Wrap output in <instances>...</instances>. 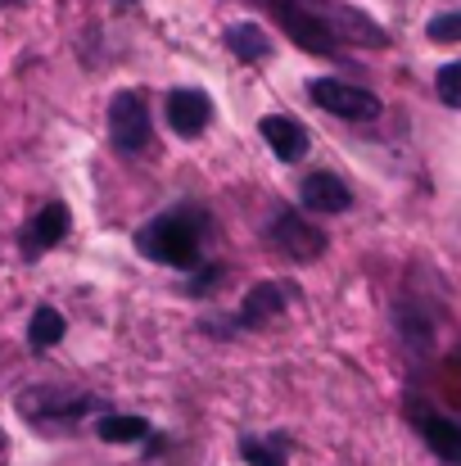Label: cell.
I'll use <instances>...</instances> for the list:
<instances>
[{"label":"cell","instance_id":"6da1fadb","mask_svg":"<svg viewBox=\"0 0 461 466\" xmlns=\"http://www.w3.org/2000/svg\"><path fill=\"white\" fill-rule=\"evenodd\" d=\"M199 240H204V227L195 213H163L136 231V249L176 272H190L199 263Z\"/></svg>","mask_w":461,"mask_h":466},{"label":"cell","instance_id":"7a4b0ae2","mask_svg":"<svg viewBox=\"0 0 461 466\" xmlns=\"http://www.w3.org/2000/svg\"><path fill=\"white\" fill-rule=\"evenodd\" d=\"M307 100L321 105L326 114L344 118V123H376V118H380V100H376L371 91H362L357 82L316 77V82H307Z\"/></svg>","mask_w":461,"mask_h":466},{"label":"cell","instance_id":"3957f363","mask_svg":"<svg viewBox=\"0 0 461 466\" xmlns=\"http://www.w3.org/2000/svg\"><path fill=\"white\" fill-rule=\"evenodd\" d=\"M272 9H276L281 27L290 32V41H295V46H304L307 55H326V59H335V55H339V36L330 32V23H326L316 9H304L299 0H276Z\"/></svg>","mask_w":461,"mask_h":466},{"label":"cell","instance_id":"277c9868","mask_svg":"<svg viewBox=\"0 0 461 466\" xmlns=\"http://www.w3.org/2000/svg\"><path fill=\"white\" fill-rule=\"evenodd\" d=\"M109 141L123 155H141L150 150V109L136 91H118L109 100Z\"/></svg>","mask_w":461,"mask_h":466},{"label":"cell","instance_id":"5b68a950","mask_svg":"<svg viewBox=\"0 0 461 466\" xmlns=\"http://www.w3.org/2000/svg\"><path fill=\"white\" fill-rule=\"evenodd\" d=\"M95 408L91 394H73V390H55V385H36V390H23L18 394V412L36 426L45 421H77Z\"/></svg>","mask_w":461,"mask_h":466},{"label":"cell","instance_id":"8992f818","mask_svg":"<svg viewBox=\"0 0 461 466\" xmlns=\"http://www.w3.org/2000/svg\"><path fill=\"white\" fill-rule=\"evenodd\" d=\"M267 240H272L276 254H286V258H295V263H312V258L326 249V231H321V227H307L304 218L290 213V208H281V213L272 218Z\"/></svg>","mask_w":461,"mask_h":466},{"label":"cell","instance_id":"52a82bcc","mask_svg":"<svg viewBox=\"0 0 461 466\" xmlns=\"http://www.w3.org/2000/svg\"><path fill=\"white\" fill-rule=\"evenodd\" d=\"M208 118H213V100H208L199 86H176V91L167 96V127H172L176 137L195 141V137L208 127Z\"/></svg>","mask_w":461,"mask_h":466},{"label":"cell","instance_id":"ba28073f","mask_svg":"<svg viewBox=\"0 0 461 466\" xmlns=\"http://www.w3.org/2000/svg\"><path fill=\"white\" fill-rule=\"evenodd\" d=\"M299 199H304V208L321 213V218L348 213V208H353V190H348L335 172H307L304 186H299Z\"/></svg>","mask_w":461,"mask_h":466},{"label":"cell","instance_id":"9c48e42d","mask_svg":"<svg viewBox=\"0 0 461 466\" xmlns=\"http://www.w3.org/2000/svg\"><path fill=\"white\" fill-rule=\"evenodd\" d=\"M68 222H73V218H68V204H59V199H55V204H45V208L27 222V231H23V254H27V258H36V254L55 249V245L68 236Z\"/></svg>","mask_w":461,"mask_h":466},{"label":"cell","instance_id":"30bf717a","mask_svg":"<svg viewBox=\"0 0 461 466\" xmlns=\"http://www.w3.org/2000/svg\"><path fill=\"white\" fill-rule=\"evenodd\" d=\"M412 426L421 431V440L430 444V453H439L448 466H461V426L457 421H448V417H439V412H421V408L412 403Z\"/></svg>","mask_w":461,"mask_h":466},{"label":"cell","instance_id":"8fae6325","mask_svg":"<svg viewBox=\"0 0 461 466\" xmlns=\"http://www.w3.org/2000/svg\"><path fill=\"white\" fill-rule=\"evenodd\" d=\"M263 141L272 146V155L281 158V163H299V158L307 155L304 123H295V118H286V114H267V118H263Z\"/></svg>","mask_w":461,"mask_h":466},{"label":"cell","instance_id":"7c38bea8","mask_svg":"<svg viewBox=\"0 0 461 466\" xmlns=\"http://www.w3.org/2000/svg\"><path fill=\"white\" fill-rule=\"evenodd\" d=\"M286 286H276V281H263V286H254L249 290V299L240 304V326H267L272 317H281L286 312Z\"/></svg>","mask_w":461,"mask_h":466},{"label":"cell","instance_id":"4fadbf2b","mask_svg":"<svg viewBox=\"0 0 461 466\" xmlns=\"http://www.w3.org/2000/svg\"><path fill=\"white\" fill-rule=\"evenodd\" d=\"M226 46H231L236 59H249V64H258V59L272 55V36L258 23H231L226 27Z\"/></svg>","mask_w":461,"mask_h":466},{"label":"cell","instance_id":"5bb4252c","mask_svg":"<svg viewBox=\"0 0 461 466\" xmlns=\"http://www.w3.org/2000/svg\"><path fill=\"white\" fill-rule=\"evenodd\" d=\"M64 330H68V321H64V312L59 309H36L32 312V321H27V344H32V353H45V349H55L59 339H64Z\"/></svg>","mask_w":461,"mask_h":466},{"label":"cell","instance_id":"9a60e30c","mask_svg":"<svg viewBox=\"0 0 461 466\" xmlns=\"http://www.w3.org/2000/svg\"><path fill=\"white\" fill-rule=\"evenodd\" d=\"M95 435L105 444H136V440L150 435V421L145 417H127V412H109V417L95 421Z\"/></svg>","mask_w":461,"mask_h":466},{"label":"cell","instance_id":"2e32d148","mask_svg":"<svg viewBox=\"0 0 461 466\" xmlns=\"http://www.w3.org/2000/svg\"><path fill=\"white\" fill-rule=\"evenodd\" d=\"M398 330H403V344H407L416 358H426V353L435 349V326H430V317H421L412 304L398 309Z\"/></svg>","mask_w":461,"mask_h":466},{"label":"cell","instance_id":"e0dca14e","mask_svg":"<svg viewBox=\"0 0 461 466\" xmlns=\"http://www.w3.org/2000/svg\"><path fill=\"white\" fill-rule=\"evenodd\" d=\"M240 453H245V462H254V466H286L290 444H286L281 435H276V440H249V435H245Z\"/></svg>","mask_w":461,"mask_h":466},{"label":"cell","instance_id":"ac0fdd59","mask_svg":"<svg viewBox=\"0 0 461 466\" xmlns=\"http://www.w3.org/2000/svg\"><path fill=\"white\" fill-rule=\"evenodd\" d=\"M435 91H439V100H444L448 109H461V59L444 64V68L435 73Z\"/></svg>","mask_w":461,"mask_h":466},{"label":"cell","instance_id":"d6986e66","mask_svg":"<svg viewBox=\"0 0 461 466\" xmlns=\"http://www.w3.org/2000/svg\"><path fill=\"white\" fill-rule=\"evenodd\" d=\"M430 41H461V9H448L439 18H430Z\"/></svg>","mask_w":461,"mask_h":466},{"label":"cell","instance_id":"ffe728a7","mask_svg":"<svg viewBox=\"0 0 461 466\" xmlns=\"http://www.w3.org/2000/svg\"><path fill=\"white\" fill-rule=\"evenodd\" d=\"M0 453H5V431H0Z\"/></svg>","mask_w":461,"mask_h":466},{"label":"cell","instance_id":"44dd1931","mask_svg":"<svg viewBox=\"0 0 461 466\" xmlns=\"http://www.w3.org/2000/svg\"><path fill=\"white\" fill-rule=\"evenodd\" d=\"M267 5H276V0H267Z\"/></svg>","mask_w":461,"mask_h":466},{"label":"cell","instance_id":"7402d4cb","mask_svg":"<svg viewBox=\"0 0 461 466\" xmlns=\"http://www.w3.org/2000/svg\"><path fill=\"white\" fill-rule=\"evenodd\" d=\"M5 5H9V0H5Z\"/></svg>","mask_w":461,"mask_h":466}]
</instances>
